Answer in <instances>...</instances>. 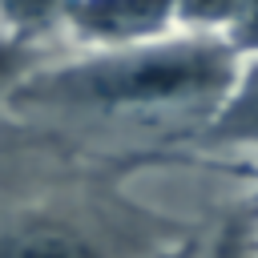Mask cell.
I'll use <instances>...</instances> for the list:
<instances>
[{"instance_id":"cell-1","label":"cell","mask_w":258,"mask_h":258,"mask_svg":"<svg viewBox=\"0 0 258 258\" xmlns=\"http://www.w3.org/2000/svg\"><path fill=\"white\" fill-rule=\"evenodd\" d=\"M238 69L242 52L226 36L177 28L125 48H85L36 69H8L4 109L24 121L149 125L165 129L161 149H177L226 101Z\"/></svg>"},{"instance_id":"cell-2","label":"cell","mask_w":258,"mask_h":258,"mask_svg":"<svg viewBox=\"0 0 258 258\" xmlns=\"http://www.w3.org/2000/svg\"><path fill=\"white\" fill-rule=\"evenodd\" d=\"M105 165L77 169L69 185H44L32 198H8L0 258H169L165 218L117 198Z\"/></svg>"},{"instance_id":"cell-3","label":"cell","mask_w":258,"mask_h":258,"mask_svg":"<svg viewBox=\"0 0 258 258\" xmlns=\"http://www.w3.org/2000/svg\"><path fill=\"white\" fill-rule=\"evenodd\" d=\"M60 28L85 48H125L177 32V0H69Z\"/></svg>"},{"instance_id":"cell-4","label":"cell","mask_w":258,"mask_h":258,"mask_svg":"<svg viewBox=\"0 0 258 258\" xmlns=\"http://www.w3.org/2000/svg\"><path fill=\"white\" fill-rule=\"evenodd\" d=\"M206 149H258V56H242L234 89L214 109V117L177 141V153Z\"/></svg>"},{"instance_id":"cell-5","label":"cell","mask_w":258,"mask_h":258,"mask_svg":"<svg viewBox=\"0 0 258 258\" xmlns=\"http://www.w3.org/2000/svg\"><path fill=\"white\" fill-rule=\"evenodd\" d=\"M69 0H4V28H8V48H20L52 28H60Z\"/></svg>"},{"instance_id":"cell-6","label":"cell","mask_w":258,"mask_h":258,"mask_svg":"<svg viewBox=\"0 0 258 258\" xmlns=\"http://www.w3.org/2000/svg\"><path fill=\"white\" fill-rule=\"evenodd\" d=\"M226 40L242 56H258V0H238L234 20L226 28Z\"/></svg>"}]
</instances>
